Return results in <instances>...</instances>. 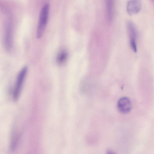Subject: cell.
I'll use <instances>...</instances> for the list:
<instances>
[{"instance_id": "4", "label": "cell", "mask_w": 154, "mask_h": 154, "mask_svg": "<svg viewBox=\"0 0 154 154\" xmlns=\"http://www.w3.org/2000/svg\"><path fill=\"white\" fill-rule=\"evenodd\" d=\"M9 22L7 21L5 24L4 36V46L8 51L11 49L12 44V28L11 24Z\"/></svg>"}, {"instance_id": "8", "label": "cell", "mask_w": 154, "mask_h": 154, "mask_svg": "<svg viewBox=\"0 0 154 154\" xmlns=\"http://www.w3.org/2000/svg\"><path fill=\"white\" fill-rule=\"evenodd\" d=\"M68 53L64 50L59 52L57 55L56 60L57 63L60 64L64 63L66 61L68 57Z\"/></svg>"}, {"instance_id": "2", "label": "cell", "mask_w": 154, "mask_h": 154, "mask_svg": "<svg viewBox=\"0 0 154 154\" xmlns=\"http://www.w3.org/2000/svg\"><path fill=\"white\" fill-rule=\"evenodd\" d=\"M27 70V67L26 66H24L17 75L13 94V98L15 100L18 99L20 95Z\"/></svg>"}, {"instance_id": "1", "label": "cell", "mask_w": 154, "mask_h": 154, "mask_svg": "<svg viewBox=\"0 0 154 154\" xmlns=\"http://www.w3.org/2000/svg\"><path fill=\"white\" fill-rule=\"evenodd\" d=\"M50 8L48 2H45L41 9L38 21L36 36L39 39L43 35L47 23Z\"/></svg>"}, {"instance_id": "5", "label": "cell", "mask_w": 154, "mask_h": 154, "mask_svg": "<svg viewBox=\"0 0 154 154\" xmlns=\"http://www.w3.org/2000/svg\"><path fill=\"white\" fill-rule=\"evenodd\" d=\"M117 107L119 111L122 114H127L131 109V103L130 99L126 97L120 98L117 103Z\"/></svg>"}, {"instance_id": "9", "label": "cell", "mask_w": 154, "mask_h": 154, "mask_svg": "<svg viewBox=\"0 0 154 154\" xmlns=\"http://www.w3.org/2000/svg\"><path fill=\"white\" fill-rule=\"evenodd\" d=\"M106 154H116L112 150L110 149H108L107 150Z\"/></svg>"}, {"instance_id": "7", "label": "cell", "mask_w": 154, "mask_h": 154, "mask_svg": "<svg viewBox=\"0 0 154 154\" xmlns=\"http://www.w3.org/2000/svg\"><path fill=\"white\" fill-rule=\"evenodd\" d=\"M106 15L108 21H112L113 15V3L112 1L108 0L106 3Z\"/></svg>"}, {"instance_id": "3", "label": "cell", "mask_w": 154, "mask_h": 154, "mask_svg": "<svg viewBox=\"0 0 154 154\" xmlns=\"http://www.w3.org/2000/svg\"><path fill=\"white\" fill-rule=\"evenodd\" d=\"M127 25L130 46L132 50L134 52H136L137 51V31L135 25L132 22H128Z\"/></svg>"}, {"instance_id": "6", "label": "cell", "mask_w": 154, "mask_h": 154, "mask_svg": "<svg viewBox=\"0 0 154 154\" xmlns=\"http://www.w3.org/2000/svg\"><path fill=\"white\" fill-rule=\"evenodd\" d=\"M141 8L140 1L130 0L127 3V10L130 15H132L137 13L140 11Z\"/></svg>"}]
</instances>
